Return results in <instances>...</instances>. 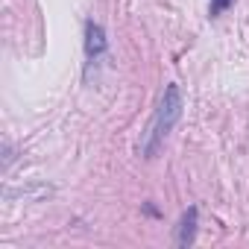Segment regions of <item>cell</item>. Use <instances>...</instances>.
Segmentation results:
<instances>
[{"mask_svg":"<svg viewBox=\"0 0 249 249\" xmlns=\"http://www.w3.org/2000/svg\"><path fill=\"white\" fill-rule=\"evenodd\" d=\"M229 6V0H214V12H220V9H226Z\"/></svg>","mask_w":249,"mask_h":249,"instance_id":"6da1fadb","label":"cell"}]
</instances>
